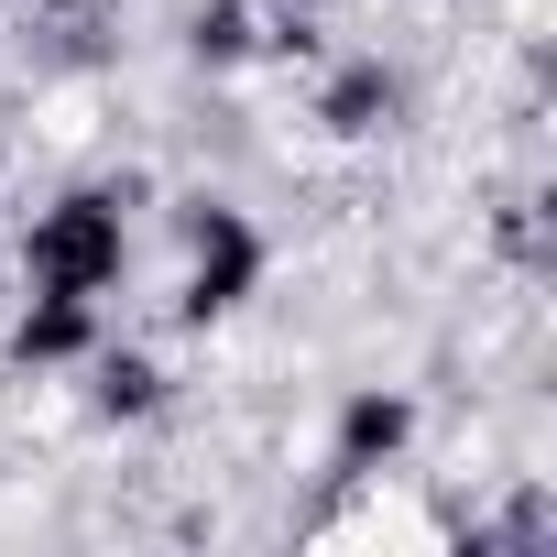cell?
<instances>
[{
    "instance_id": "1",
    "label": "cell",
    "mask_w": 557,
    "mask_h": 557,
    "mask_svg": "<svg viewBox=\"0 0 557 557\" xmlns=\"http://www.w3.org/2000/svg\"><path fill=\"white\" fill-rule=\"evenodd\" d=\"M23 273H34V296H88L121 273V197H55L23 240Z\"/></svg>"
},
{
    "instance_id": "2",
    "label": "cell",
    "mask_w": 557,
    "mask_h": 557,
    "mask_svg": "<svg viewBox=\"0 0 557 557\" xmlns=\"http://www.w3.org/2000/svg\"><path fill=\"white\" fill-rule=\"evenodd\" d=\"M251 285H262V230L240 208H208L197 219V273H186V318H230Z\"/></svg>"
},
{
    "instance_id": "3",
    "label": "cell",
    "mask_w": 557,
    "mask_h": 557,
    "mask_svg": "<svg viewBox=\"0 0 557 557\" xmlns=\"http://www.w3.org/2000/svg\"><path fill=\"white\" fill-rule=\"evenodd\" d=\"M405 426H416V416H405V394H361V405H350V426H339V470L394 459V448H405Z\"/></svg>"
},
{
    "instance_id": "4",
    "label": "cell",
    "mask_w": 557,
    "mask_h": 557,
    "mask_svg": "<svg viewBox=\"0 0 557 557\" xmlns=\"http://www.w3.org/2000/svg\"><path fill=\"white\" fill-rule=\"evenodd\" d=\"M77 350H88V296H34L23 361H77Z\"/></svg>"
},
{
    "instance_id": "5",
    "label": "cell",
    "mask_w": 557,
    "mask_h": 557,
    "mask_svg": "<svg viewBox=\"0 0 557 557\" xmlns=\"http://www.w3.org/2000/svg\"><path fill=\"white\" fill-rule=\"evenodd\" d=\"M99 405H110V416H143V405H153V372H143V361H110Z\"/></svg>"
}]
</instances>
